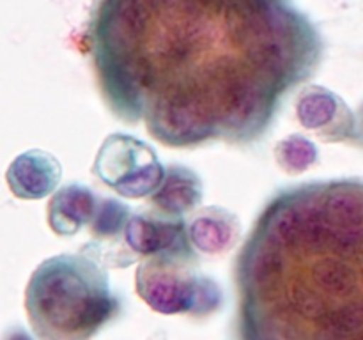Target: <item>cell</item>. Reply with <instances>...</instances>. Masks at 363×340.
Listing matches in <instances>:
<instances>
[{"instance_id": "cell-1", "label": "cell", "mask_w": 363, "mask_h": 340, "mask_svg": "<svg viewBox=\"0 0 363 340\" xmlns=\"http://www.w3.org/2000/svg\"><path fill=\"white\" fill-rule=\"evenodd\" d=\"M84 45L113 115L169 147L259 140L323 55L289 0H96Z\"/></svg>"}, {"instance_id": "cell-3", "label": "cell", "mask_w": 363, "mask_h": 340, "mask_svg": "<svg viewBox=\"0 0 363 340\" xmlns=\"http://www.w3.org/2000/svg\"><path fill=\"white\" fill-rule=\"evenodd\" d=\"M25 308L39 340H89L113 317L117 300L98 261L62 254L32 273Z\"/></svg>"}, {"instance_id": "cell-12", "label": "cell", "mask_w": 363, "mask_h": 340, "mask_svg": "<svg viewBox=\"0 0 363 340\" xmlns=\"http://www.w3.org/2000/svg\"><path fill=\"white\" fill-rule=\"evenodd\" d=\"M277 163L287 174H301L314 165L318 159V149L308 138L301 135H291L275 147Z\"/></svg>"}, {"instance_id": "cell-5", "label": "cell", "mask_w": 363, "mask_h": 340, "mask_svg": "<svg viewBox=\"0 0 363 340\" xmlns=\"http://www.w3.org/2000/svg\"><path fill=\"white\" fill-rule=\"evenodd\" d=\"M94 176L124 198H145L158 188L165 166L155 149L124 133L105 138L96 154Z\"/></svg>"}, {"instance_id": "cell-6", "label": "cell", "mask_w": 363, "mask_h": 340, "mask_svg": "<svg viewBox=\"0 0 363 340\" xmlns=\"http://www.w3.org/2000/svg\"><path fill=\"white\" fill-rule=\"evenodd\" d=\"M156 255H195L183 218L160 212H131L119 241L103 261L113 264V257H121V266H128Z\"/></svg>"}, {"instance_id": "cell-7", "label": "cell", "mask_w": 363, "mask_h": 340, "mask_svg": "<svg viewBox=\"0 0 363 340\" xmlns=\"http://www.w3.org/2000/svg\"><path fill=\"white\" fill-rule=\"evenodd\" d=\"M296 113L307 130L326 140H347L353 137L354 120L339 96L318 85H308L300 92Z\"/></svg>"}, {"instance_id": "cell-10", "label": "cell", "mask_w": 363, "mask_h": 340, "mask_svg": "<svg viewBox=\"0 0 363 340\" xmlns=\"http://www.w3.org/2000/svg\"><path fill=\"white\" fill-rule=\"evenodd\" d=\"M188 239L194 250L206 255L229 251L240 237V220L227 209L211 205L195 212L186 223Z\"/></svg>"}, {"instance_id": "cell-8", "label": "cell", "mask_w": 363, "mask_h": 340, "mask_svg": "<svg viewBox=\"0 0 363 340\" xmlns=\"http://www.w3.org/2000/svg\"><path fill=\"white\" fill-rule=\"evenodd\" d=\"M62 177V166L55 156L45 151L23 152L16 156L6 174L13 195L23 200H39L52 193Z\"/></svg>"}, {"instance_id": "cell-9", "label": "cell", "mask_w": 363, "mask_h": 340, "mask_svg": "<svg viewBox=\"0 0 363 340\" xmlns=\"http://www.w3.org/2000/svg\"><path fill=\"white\" fill-rule=\"evenodd\" d=\"M149 202L160 215L183 218L202 202L201 177L188 166H167L158 188L149 195Z\"/></svg>"}, {"instance_id": "cell-4", "label": "cell", "mask_w": 363, "mask_h": 340, "mask_svg": "<svg viewBox=\"0 0 363 340\" xmlns=\"http://www.w3.org/2000/svg\"><path fill=\"white\" fill-rule=\"evenodd\" d=\"M135 280L142 300L162 314H209L222 300L218 285L195 266V255L144 259Z\"/></svg>"}, {"instance_id": "cell-11", "label": "cell", "mask_w": 363, "mask_h": 340, "mask_svg": "<svg viewBox=\"0 0 363 340\" xmlns=\"http://www.w3.org/2000/svg\"><path fill=\"white\" fill-rule=\"evenodd\" d=\"M99 197L87 186L71 183L53 193L48 202V225L59 236H73L89 225L98 209Z\"/></svg>"}, {"instance_id": "cell-2", "label": "cell", "mask_w": 363, "mask_h": 340, "mask_svg": "<svg viewBox=\"0 0 363 340\" xmlns=\"http://www.w3.org/2000/svg\"><path fill=\"white\" fill-rule=\"evenodd\" d=\"M241 340H363V183L279 191L236 261Z\"/></svg>"}]
</instances>
